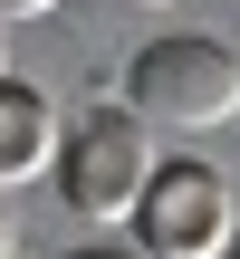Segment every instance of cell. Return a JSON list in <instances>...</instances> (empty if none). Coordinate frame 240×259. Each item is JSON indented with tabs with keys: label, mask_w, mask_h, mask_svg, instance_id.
Listing matches in <instances>:
<instances>
[{
	"label": "cell",
	"mask_w": 240,
	"mask_h": 259,
	"mask_svg": "<svg viewBox=\"0 0 240 259\" xmlns=\"http://www.w3.org/2000/svg\"><path fill=\"white\" fill-rule=\"evenodd\" d=\"M154 115H135V106H96L87 125H67V154H58V202L77 211V221H135L144 211V192H154V173H164V154H154Z\"/></svg>",
	"instance_id": "cell-1"
},
{
	"label": "cell",
	"mask_w": 240,
	"mask_h": 259,
	"mask_svg": "<svg viewBox=\"0 0 240 259\" xmlns=\"http://www.w3.org/2000/svg\"><path fill=\"white\" fill-rule=\"evenodd\" d=\"M125 106L154 115L164 135H212L240 115V58L221 38H154L125 67Z\"/></svg>",
	"instance_id": "cell-2"
},
{
	"label": "cell",
	"mask_w": 240,
	"mask_h": 259,
	"mask_svg": "<svg viewBox=\"0 0 240 259\" xmlns=\"http://www.w3.org/2000/svg\"><path fill=\"white\" fill-rule=\"evenodd\" d=\"M135 240L154 259H231L240 250V202H231V173L202 163V154H164L144 211H135Z\"/></svg>",
	"instance_id": "cell-3"
},
{
	"label": "cell",
	"mask_w": 240,
	"mask_h": 259,
	"mask_svg": "<svg viewBox=\"0 0 240 259\" xmlns=\"http://www.w3.org/2000/svg\"><path fill=\"white\" fill-rule=\"evenodd\" d=\"M58 154H67V135H58L48 96H38V87H19V77H0V192H19V183L58 173Z\"/></svg>",
	"instance_id": "cell-4"
},
{
	"label": "cell",
	"mask_w": 240,
	"mask_h": 259,
	"mask_svg": "<svg viewBox=\"0 0 240 259\" xmlns=\"http://www.w3.org/2000/svg\"><path fill=\"white\" fill-rule=\"evenodd\" d=\"M67 259H154L144 240H87V250H67Z\"/></svg>",
	"instance_id": "cell-5"
},
{
	"label": "cell",
	"mask_w": 240,
	"mask_h": 259,
	"mask_svg": "<svg viewBox=\"0 0 240 259\" xmlns=\"http://www.w3.org/2000/svg\"><path fill=\"white\" fill-rule=\"evenodd\" d=\"M38 10H58V0H0V19H38Z\"/></svg>",
	"instance_id": "cell-6"
},
{
	"label": "cell",
	"mask_w": 240,
	"mask_h": 259,
	"mask_svg": "<svg viewBox=\"0 0 240 259\" xmlns=\"http://www.w3.org/2000/svg\"><path fill=\"white\" fill-rule=\"evenodd\" d=\"M0 77H10V19H0Z\"/></svg>",
	"instance_id": "cell-7"
},
{
	"label": "cell",
	"mask_w": 240,
	"mask_h": 259,
	"mask_svg": "<svg viewBox=\"0 0 240 259\" xmlns=\"http://www.w3.org/2000/svg\"><path fill=\"white\" fill-rule=\"evenodd\" d=\"M0 259H10V202H0Z\"/></svg>",
	"instance_id": "cell-8"
},
{
	"label": "cell",
	"mask_w": 240,
	"mask_h": 259,
	"mask_svg": "<svg viewBox=\"0 0 240 259\" xmlns=\"http://www.w3.org/2000/svg\"><path fill=\"white\" fill-rule=\"evenodd\" d=\"M135 10H173V0H135Z\"/></svg>",
	"instance_id": "cell-9"
},
{
	"label": "cell",
	"mask_w": 240,
	"mask_h": 259,
	"mask_svg": "<svg viewBox=\"0 0 240 259\" xmlns=\"http://www.w3.org/2000/svg\"><path fill=\"white\" fill-rule=\"evenodd\" d=\"M231 259H240V250H231Z\"/></svg>",
	"instance_id": "cell-10"
}]
</instances>
